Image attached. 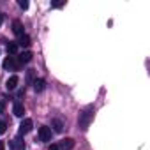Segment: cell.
I'll return each mask as SVG.
<instances>
[{
    "label": "cell",
    "mask_w": 150,
    "mask_h": 150,
    "mask_svg": "<svg viewBox=\"0 0 150 150\" xmlns=\"http://www.w3.org/2000/svg\"><path fill=\"white\" fill-rule=\"evenodd\" d=\"M92 118H94V108H87L85 111L80 113V120H78V124H80L81 131H87V129H88Z\"/></svg>",
    "instance_id": "cell-1"
},
{
    "label": "cell",
    "mask_w": 150,
    "mask_h": 150,
    "mask_svg": "<svg viewBox=\"0 0 150 150\" xmlns=\"http://www.w3.org/2000/svg\"><path fill=\"white\" fill-rule=\"evenodd\" d=\"M2 67H4L6 71H18V69L21 67V62L18 60V57H13V55H11V57H6Z\"/></svg>",
    "instance_id": "cell-2"
},
{
    "label": "cell",
    "mask_w": 150,
    "mask_h": 150,
    "mask_svg": "<svg viewBox=\"0 0 150 150\" xmlns=\"http://www.w3.org/2000/svg\"><path fill=\"white\" fill-rule=\"evenodd\" d=\"M50 139H51V129H50L48 125H41V127H39V141L46 143V141H50Z\"/></svg>",
    "instance_id": "cell-3"
},
{
    "label": "cell",
    "mask_w": 150,
    "mask_h": 150,
    "mask_svg": "<svg viewBox=\"0 0 150 150\" xmlns=\"http://www.w3.org/2000/svg\"><path fill=\"white\" fill-rule=\"evenodd\" d=\"M32 125H34V122H32L30 118H25V120L20 124V136H23V134H28V132L32 131Z\"/></svg>",
    "instance_id": "cell-4"
},
{
    "label": "cell",
    "mask_w": 150,
    "mask_h": 150,
    "mask_svg": "<svg viewBox=\"0 0 150 150\" xmlns=\"http://www.w3.org/2000/svg\"><path fill=\"white\" fill-rule=\"evenodd\" d=\"M11 150H25V141L21 139V136H16L11 141Z\"/></svg>",
    "instance_id": "cell-5"
},
{
    "label": "cell",
    "mask_w": 150,
    "mask_h": 150,
    "mask_svg": "<svg viewBox=\"0 0 150 150\" xmlns=\"http://www.w3.org/2000/svg\"><path fill=\"white\" fill-rule=\"evenodd\" d=\"M72 146H74V139L72 138H65V139L60 141L58 148H62V150H72Z\"/></svg>",
    "instance_id": "cell-6"
},
{
    "label": "cell",
    "mask_w": 150,
    "mask_h": 150,
    "mask_svg": "<svg viewBox=\"0 0 150 150\" xmlns=\"http://www.w3.org/2000/svg\"><path fill=\"white\" fill-rule=\"evenodd\" d=\"M32 44V39H30V35H27V34H23V35H20V39H18V46H23V48H28Z\"/></svg>",
    "instance_id": "cell-7"
},
{
    "label": "cell",
    "mask_w": 150,
    "mask_h": 150,
    "mask_svg": "<svg viewBox=\"0 0 150 150\" xmlns=\"http://www.w3.org/2000/svg\"><path fill=\"white\" fill-rule=\"evenodd\" d=\"M32 57H34V55H32V51H23V53H20V55H18V60H20L21 64H28V62L32 60Z\"/></svg>",
    "instance_id": "cell-8"
},
{
    "label": "cell",
    "mask_w": 150,
    "mask_h": 150,
    "mask_svg": "<svg viewBox=\"0 0 150 150\" xmlns=\"http://www.w3.org/2000/svg\"><path fill=\"white\" fill-rule=\"evenodd\" d=\"M51 127H53L55 132H62V131H64V122H62L60 118H53V120H51Z\"/></svg>",
    "instance_id": "cell-9"
},
{
    "label": "cell",
    "mask_w": 150,
    "mask_h": 150,
    "mask_svg": "<svg viewBox=\"0 0 150 150\" xmlns=\"http://www.w3.org/2000/svg\"><path fill=\"white\" fill-rule=\"evenodd\" d=\"M13 32H14L16 35H23V25H21L20 20H14V21H13Z\"/></svg>",
    "instance_id": "cell-10"
},
{
    "label": "cell",
    "mask_w": 150,
    "mask_h": 150,
    "mask_svg": "<svg viewBox=\"0 0 150 150\" xmlns=\"http://www.w3.org/2000/svg\"><path fill=\"white\" fill-rule=\"evenodd\" d=\"M18 81H20L18 76H11V78L7 80V83H6V88H7V90H14V88L18 87Z\"/></svg>",
    "instance_id": "cell-11"
},
{
    "label": "cell",
    "mask_w": 150,
    "mask_h": 150,
    "mask_svg": "<svg viewBox=\"0 0 150 150\" xmlns=\"http://www.w3.org/2000/svg\"><path fill=\"white\" fill-rule=\"evenodd\" d=\"M13 113L16 115V117H23V113H25V108H23V104L21 103H14V106H13Z\"/></svg>",
    "instance_id": "cell-12"
},
{
    "label": "cell",
    "mask_w": 150,
    "mask_h": 150,
    "mask_svg": "<svg viewBox=\"0 0 150 150\" xmlns=\"http://www.w3.org/2000/svg\"><path fill=\"white\" fill-rule=\"evenodd\" d=\"M32 87H34V90H35V92H42V90H44V87H46V81H44V80H34Z\"/></svg>",
    "instance_id": "cell-13"
},
{
    "label": "cell",
    "mask_w": 150,
    "mask_h": 150,
    "mask_svg": "<svg viewBox=\"0 0 150 150\" xmlns=\"http://www.w3.org/2000/svg\"><path fill=\"white\" fill-rule=\"evenodd\" d=\"M18 48H20L18 42H7V51H9V55H13V57L18 53Z\"/></svg>",
    "instance_id": "cell-14"
},
{
    "label": "cell",
    "mask_w": 150,
    "mask_h": 150,
    "mask_svg": "<svg viewBox=\"0 0 150 150\" xmlns=\"http://www.w3.org/2000/svg\"><path fill=\"white\" fill-rule=\"evenodd\" d=\"M34 76H35V71L34 69H28L27 71V85H32L34 83Z\"/></svg>",
    "instance_id": "cell-15"
},
{
    "label": "cell",
    "mask_w": 150,
    "mask_h": 150,
    "mask_svg": "<svg viewBox=\"0 0 150 150\" xmlns=\"http://www.w3.org/2000/svg\"><path fill=\"white\" fill-rule=\"evenodd\" d=\"M6 131H7V124L4 120H0V134H4Z\"/></svg>",
    "instance_id": "cell-16"
},
{
    "label": "cell",
    "mask_w": 150,
    "mask_h": 150,
    "mask_svg": "<svg viewBox=\"0 0 150 150\" xmlns=\"http://www.w3.org/2000/svg\"><path fill=\"white\" fill-rule=\"evenodd\" d=\"M18 6H20L21 9H27V7H28V2H27V0H18Z\"/></svg>",
    "instance_id": "cell-17"
},
{
    "label": "cell",
    "mask_w": 150,
    "mask_h": 150,
    "mask_svg": "<svg viewBox=\"0 0 150 150\" xmlns=\"http://www.w3.org/2000/svg\"><path fill=\"white\" fill-rule=\"evenodd\" d=\"M65 6V2H55V4H51V7H55V9H58V7H64Z\"/></svg>",
    "instance_id": "cell-18"
},
{
    "label": "cell",
    "mask_w": 150,
    "mask_h": 150,
    "mask_svg": "<svg viewBox=\"0 0 150 150\" xmlns=\"http://www.w3.org/2000/svg\"><path fill=\"white\" fill-rule=\"evenodd\" d=\"M6 110V101H0V113H4Z\"/></svg>",
    "instance_id": "cell-19"
},
{
    "label": "cell",
    "mask_w": 150,
    "mask_h": 150,
    "mask_svg": "<svg viewBox=\"0 0 150 150\" xmlns=\"http://www.w3.org/2000/svg\"><path fill=\"white\" fill-rule=\"evenodd\" d=\"M48 150H60V148H58V145H50Z\"/></svg>",
    "instance_id": "cell-20"
},
{
    "label": "cell",
    "mask_w": 150,
    "mask_h": 150,
    "mask_svg": "<svg viewBox=\"0 0 150 150\" xmlns=\"http://www.w3.org/2000/svg\"><path fill=\"white\" fill-rule=\"evenodd\" d=\"M4 148H6V143H4V141H0V150H4Z\"/></svg>",
    "instance_id": "cell-21"
},
{
    "label": "cell",
    "mask_w": 150,
    "mask_h": 150,
    "mask_svg": "<svg viewBox=\"0 0 150 150\" xmlns=\"http://www.w3.org/2000/svg\"><path fill=\"white\" fill-rule=\"evenodd\" d=\"M2 21H4V14L0 13V25H2Z\"/></svg>",
    "instance_id": "cell-22"
}]
</instances>
